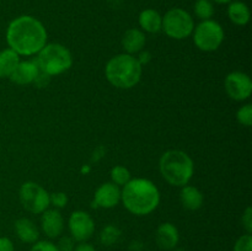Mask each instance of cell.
Here are the masks:
<instances>
[{"label": "cell", "mask_w": 252, "mask_h": 251, "mask_svg": "<svg viewBox=\"0 0 252 251\" xmlns=\"http://www.w3.org/2000/svg\"><path fill=\"white\" fill-rule=\"evenodd\" d=\"M6 42L19 56H33L47 44L46 27L36 17L22 15L7 26Z\"/></svg>", "instance_id": "6da1fadb"}, {"label": "cell", "mask_w": 252, "mask_h": 251, "mask_svg": "<svg viewBox=\"0 0 252 251\" xmlns=\"http://www.w3.org/2000/svg\"><path fill=\"white\" fill-rule=\"evenodd\" d=\"M121 201L134 216H148L159 206L160 192L150 180L130 179L121 191Z\"/></svg>", "instance_id": "7a4b0ae2"}, {"label": "cell", "mask_w": 252, "mask_h": 251, "mask_svg": "<svg viewBox=\"0 0 252 251\" xmlns=\"http://www.w3.org/2000/svg\"><path fill=\"white\" fill-rule=\"evenodd\" d=\"M143 65L137 57L121 53L112 57L105 66V75L108 83L117 89H132L140 81Z\"/></svg>", "instance_id": "3957f363"}, {"label": "cell", "mask_w": 252, "mask_h": 251, "mask_svg": "<svg viewBox=\"0 0 252 251\" xmlns=\"http://www.w3.org/2000/svg\"><path fill=\"white\" fill-rule=\"evenodd\" d=\"M160 174L167 184L176 187L189 185L194 172L193 160L182 150H167L159 161Z\"/></svg>", "instance_id": "277c9868"}, {"label": "cell", "mask_w": 252, "mask_h": 251, "mask_svg": "<svg viewBox=\"0 0 252 251\" xmlns=\"http://www.w3.org/2000/svg\"><path fill=\"white\" fill-rule=\"evenodd\" d=\"M37 65L39 70L49 76L59 75L68 70L73 64L70 51L61 43H48L38 52Z\"/></svg>", "instance_id": "5b68a950"}, {"label": "cell", "mask_w": 252, "mask_h": 251, "mask_svg": "<svg viewBox=\"0 0 252 251\" xmlns=\"http://www.w3.org/2000/svg\"><path fill=\"white\" fill-rule=\"evenodd\" d=\"M161 30L170 38L185 39L193 32L194 22L189 12L181 7H174L162 17Z\"/></svg>", "instance_id": "8992f818"}, {"label": "cell", "mask_w": 252, "mask_h": 251, "mask_svg": "<svg viewBox=\"0 0 252 251\" xmlns=\"http://www.w3.org/2000/svg\"><path fill=\"white\" fill-rule=\"evenodd\" d=\"M193 42L199 51L214 52L224 41V30L214 20H204L193 30Z\"/></svg>", "instance_id": "52a82bcc"}, {"label": "cell", "mask_w": 252, "mask_h": 251, "mask_svg": "<svg viewBox=\"0 0 252 251\" xmlns=\"http://www.w3.org/2000/svg\"><path fill=\"white\" fill-rule=\"evenodd\" d=\"M20 202L30 213L42 214L48 209L49 193L36 182L27 181L20 188Z\"/></svg>", "instance_id": "ba28073f"}, {"label": "cell", "mask_w": 252, "mask_h": 251, "mask_svg": "<svg viewBox=\"0 0 252 251\" xmlns=\"http://www.w3.org/2000/svg\"><path fill=\"white\" fill-rule=\"evenodd\" d=\"M224 88L229 97L233 100H248L252 93V80L243 71H231L224 80Z\"/></svg>", "instance_id": "9c48e42d"}, {"label": "cell", "mask_w": 252, "mask_h": 251, "mask_svg": "<svg viewBox=\"0 0 252 251\" xmlns=\"http://www.w3.org/2000/svg\"><path fill=\"white\" fill-rule=\"evenodd\" d=\"M69 230L71 238L79 243L89 240L95 231V221L93 217L84 211H75L69 217Z\"/></svg>", "instance_id": "30bf717a"}, {"label": "cell", "mask_w": 252, "mask_h": 251, "mask_svg": "<svg viewBox=\"0 0 252 251\" xmlns=\"http://www.w3.org/2000/svg\"><path fill=\"white\" fill-rule=\"evenodd\" d=\"M121 201L120 186L113 182H105L95 192L94 203L98 208L110 209L117 206Z\"/></svg>", "instance_id": "8fae6325"}, {"label": "cell", "mask_w": 252, "mask_h": 251, "mask_svg": "<svg viewBox=\"0 0 252 251\" xmlns=\"http://www.w3.org/2000/svg\"><path fill=\"white\" fill-rule=\"evenodd\" d=\"M41 226L48 238L56 239L63 233L64 219L58 209H46L41 217Z\"/></svg>", "instance_id": "7c38bea8"}, {"label": "cell", "mask_w": 252, "mask_h": 251, "mask_svg": "<svg viewBox=\"0 0 252 251\" xmlns=\"http://www.w3.org/2000/svg\"><path fill=\"white\" fill-rule=\"evenodd\" d=\"M39 73V68L36 62L33 61H24L17 64L16 69L12 71L10 75V80L17 85H27L32 84L36 80L37 75Z\"/></svg>", "instance_id": "4fadbf2b"}, {"label": "cell", "mask_w": 252, "mask_h": 251, "mask_svg": "<svg viewBox=\"0 0 252 251\" xmlns=\"http://www.w3.org/2000/svg\"><path fill=\"white\" fill-rule=\"evenodd\" d=\"M179 230L171 223H162L158 226L155 233V241L162 250H172L179 244Z\"/></svg>", "instance_id": "5bb4252c"}, {"label": "cell", "mask_w": 252, "mask_h": 251, "mask_svg": "<svg viewBox=\"0 0 252 251\" xmlns=\"http://www.w3.org/2000/svg\"><path fill=\"white\" fill-rule=\"evenodd\" d=\"M145 34L139 29H129L125 32L122 37V47L127 54H135L142 52L145 46Z\"/></svg>", "instance_id": "9a60e30c"}, {"label": "cell", "mask_w": 252, "mask_h": 251, "mask_svg": "<svg viewBox=\"0 0 252 251\" xmlns=\"http://www.w3.org/2000/svg\"><path fill=\"white\" fill-rule=\"evenodd\" d=\"M15 233L22 243L26 244H34L39 238L36 224L29 218H20L15 221Z\"/></svg>", "instance_id": "2e32d148"}, {"label": "cell", "mask_w": 252, "mask_h": 251, "mask_svg": "<svg viewBox=\"0 0 252 251\" xmlns=\"http://www.w3.org/2000/svg\"><path fill=\"white\" fill-rule=\"evenodd\" d=\"M180 201L182 206L189 211H197L203 206V193L197 187L186 185L180 192Z\"/></svg>", "instance_id": "e0dca14e"}, {"label": "cell", "mask_w": 252, "mask_h": 251, "mask_svg": "<svg viewBox=\"0 0 252 251\" xmlns=\"http://www.w3.org/2000/svg\"><path fill=\"white\" fill-rule=\"evenodd\" d=\"M162 16L154 9H145L139 15V26L148 33H158L161 31Z\"/></svg>", "instance_id": "ac0fdd59"}, {"label": "cell", "mask_w": 252, "mask_h": 251, "mask_svg": "<svg viewBox=\"0 0 252 251\" xmlns=\"http://www.w3.org/2000/svg\"><path fill=\"white\" fill-rule=\"evenodd\" d=\"M228 16L233 24L238 26H245L250 21V9L245 2L233 1L228 7Z\"/></svg>", "instance_id": "d6986e66"}, {"label": "cell", "mask_w": 252, "mask_h": 251, "mask_svg": "<svg viewBox=\"0 0 252 251\" xmlns=\"http://www.w3.org/2000/svg\"><path fill=\"white\" fill-rule=\"evenodd\" d=\"M20 63V56L11 48L0 52V78H10Z\"/></svg>", "instance_id": "ffe728a7"}, {"label": "cell", "mask_w": 252, "mask_h": 251, "mask_svg": "<svg viewBox=\"0 0 252 251\" xmlns=\"http://www.w3.org/2000/svg\"><path fill=\"white\" fill-rule=\"evenodd\" d=\"M121 230L115 225H107L101 230L100 241L105 246H112L120 240Z\"/></svg>", "instance_id": "44dd1931"}, {"label": "cell", "mask_w": 252, "mask_h": 251, "mask_svg": "<svg viewBox=\"0 0 252 251\" xmlns=\"http://www.w3.org/2000/svg\"><path fill=\"white\" fill-rule=\"evenodd\" d=\"M194 14L202 21L204 20H211L214 14V6L211 0H196L194 2Z\"/></svg>", "instance_id": "7402d4cb"}, {"label": "cell", "mask_w": 252, "mask_h": 251, "mask_svg": "<svg viewBox=\"0 0 252 251\" xmlns=\"http://www.w3.org/2000/svg\"><path fill=\"white\" fill-rule=\"evenodd\" d=\"M111 180L115 185L117 186H125L127 182H129L130 180V172L127 167L122 166V165H117V166L112 167L111 170Z\"/></svg>", "instance_id": "603a6c76"}, {"label": "cell", "mask_w": 252, "mask_h": 251, "mask_svg": "<svg viewBox=\"0 0 252 251\" xmlns=\"http://www.w3.org/2000/svg\"><path fill=\"white\" fill-rule=\"evenodd\" d=\"M236 120L244 127H251L252 125V105L246 103L241 106L236 112Z\"/></svg>", "instance_id": "cb8c5ba5"}, {"label": "cell", "mask_w": 252, "mask_h": 251, "mask_svg": "<svg viewBox=\"0 0 252 251\" xmlns=\"http://www.w3.org/2000/svg\"><path fill=\"white\" fill-rule=\"evenodd\" d=\"M234 251H252V236L251 234H244L236 240L234 245Z\"/></svg>", "instance_id": "d4e9b609"}, {"label": "cell", "mask_w": 252, "mask_h": 251, "mask_svg": "<svg viewBox=\"0 0 252 251\" xmlns=\"http://www.w3.org/2000/svg\"><path fill=\"white\" fill-rule=\"evenodd\" d=\"M68 203V197L64 192H54L49 193V204L56 207V209L64 208Z\"/></svg>", "instance_id": "484cf974"}, {"label": "cell", "mask_w": 252, "mask_h": 251, "mask_svg": "<svg viewBox=\"0 0 252 251\" xmlns=\"http://www.w3.org/2000/svg\"><path fill=\"white\" fill-rule=\"evenodd\" d=\"M57 248H58L59 251H74V249H75V240L71 236H63L58 241Z\"/></svg>", "instance_id": "4316f807"}, {"label": "cell", "mask_w": 252, "mask_h": 251, "mask_svg": "<svg viewBox=\"0 0 252 251\" xmlns=\"http://www.w3.org/2000/svg\"><path fill=\"white\" fill-rule=\"evenodd\" d=\"M31 251H59L56 244L51 241H36L31 248Z\"/></svg>", "instance_id": "83f0119b"}, {"label": "cell", "mask_w": 252, "mask_h": 251, "mask_svg": "<svg viewBox=\"0 0 252 251\" xmlns=\"http://www.w3.org/2000/svg\"><path fill=\"white\" fill-rule=\"evenodd\" d=\"M241 221H243L244 228L246 229L248 234H251L252 231V208L251 207H248L245 209L243 214V218H241Z\"/></svg>", "instance_id": "f1b7e54d"}, {"label": "cell", "mask_w": 252, "mask_h": 251, "mask_svg": "<svg viewBox=\"0 0 252 251\" xmlns=\"http://www.w3.org/2000/svg\"><path fill=\"white\" fill-rule=\"evenodd\" d=\"M0 251H15L14 244L9 238H0Z\"/></svg>", "instance_id": "f546056e"}, {"label": "cell", "mask_w": 252, "mask_h": 251, "mask_svg": "<svg viewBox=\"0 0 252 251\" xmlns=\"http://www.w3.org/2000/svg\"><path fill=\"white\" fill-rule=\"evenodd\" d=\"M74 251H96V250L91 244H88L84 241V243H80L79 245H76L75 249H74Z\"/></svg>", "instance_id": "4dcf8cb0"}, {"label": "cell", "mask_w": 252, "mask_h": 251, "mask_svg": "<svg viewBox=\"0 0 252 251\" xmlns=\"http://www.w3.org/2000/svg\"><path fill=\"white\" fill-rule=\"evenodd\" d=\"M138 61H139V63L142 64V65H145V64L148 63V62L150 61V53L149 52H140L139 57H138Z\"/></svg>", "instance_id": "1f68e13d"}, {"label": "cell", "mask_w": 252, "mask_h": 251, "mask_svg": "<svg viewBox=\"0 0 252 251\" xmlns=\"http://www.w3.org/2000/svg\"><path fill=\"white\" fill-rule=\"evenodd\" d=\"M211 1L218 2V4H226V2H230L231 0H211Z\"/></svg>", "instance_id": "d6a6232c"}, {"label": "cell", "mask_w": 252, "mask_h": 251, "mask_svg": "<svg viewBox=\"0 0 252 251\" xmlns=\"http://www.w3.org/2000/svg\"><path fill=\"white\" fill-rule=\"evenodd\" d=\"M175 251H186V250H182V249H179V250H175Z\"/></svg>", "instance_id": "836d02e7"}]
</instances>
